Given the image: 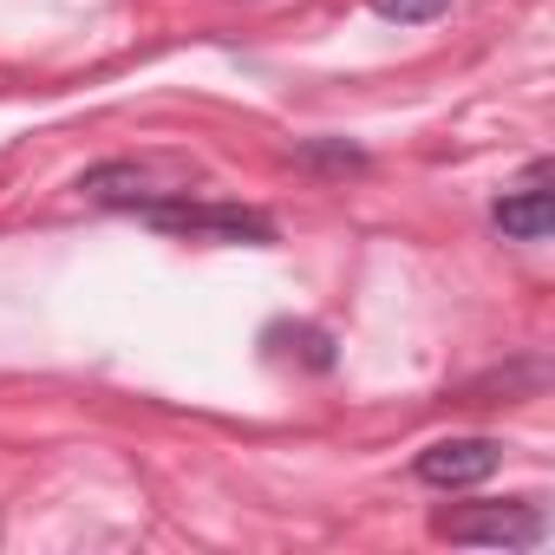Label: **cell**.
<instances>
[{
  "label": "cell",
  "mask_w": 555,
  "mask_h": 555,
  "mask_svg": "<svg viewBox=\"0 0 555 555\" xmlns=\"http://www.w3.org/2000/svg\"><path fill=\"white\" fill-rule=\"evenodd\" d=\"M138 222H151L157 235H183V242H229V248H268L274 235V216L255 209V203H222V196H164L151 209H138Z\"/></svg>",
  "instance_id": "6da1fadb"
},
{
  "label": "cell",
  "mask_w": 555,
  "mask_h": 555,
  "mask_svg": "<svg viewBox=\"0 0 555 555\" xmlns=\"http://www.w3.org/2000/svg\"><path fill=\"white\" fill-rule=\"evenodd\" d=\"M190 183H203V164L190 157H105L79 177V196L99 209H151L164 196H183Z\"/></svg>",
  "instance_id": "7a4b0ae2"
},
{
  "label": "cell",
  "mask_w": 555,
  "mask_h": 555,
  "mask_svg": "<svg viewBox=\"0 0 555 555\" xmlns=\"http://www.w3.org/2000/svg\"><path fill=\"white\" fill-rule=\"evenodd\" d=\"M431 535L444 542H483V548H542L548 516L535 496H503V503H451L431 516Z\"/></svg>",
  "instance_id": "3957f363"
},
{
  "label": "cell",
  "mask_w": 555,
  "mask_h": 555,
  "mask_svg": "<svg viewBox=\"0 0 555 555\" xmlns=\"http://www.w3.org/2000/svg\"><path fill=\"white\" fill-rule=\"evenodd\" d=\"M555 164L548 157H535L496 203H490V229L503 235V242H548V229H555Z\"/></svg>",
  "instance_id": "277c9868"
},
{
  "label": "cell",
  "mask_w": 555,
  "mask_h": 555,
  "mask_svg": "<svg viewBox=\"0 0 555 555\" xmlns=\"http://www.w3.org/2000/svg\"><path fill=\"white\" fill-rule=\"evenodd\" d=\"M496 464H503L496 438H438L412 457V477L431 483V490H470V483L496 477Z\"/></svg>",
  "instance_id": "5b68a950"
},
{
  "label": "cell",
  "mask_w": 555,
  "mask_h": 555,
  "mask_svg": "<svg viewBox=\"0 0 555 555\" xmlns=\"http://www.w3.org/2000/svg\"><path fill=\"white\" fill-rule=\"evenodd\" d=\"M268 347H282V353H295L301 366H314V373H334V334L327 327H308V321H274L268 334H261Z\"/></svg>",
  "instance_id": "8992f818"
},
{
  "label": "cell",
  "mask_w": 555,
  "mask_h": 555,
  "mask_svg": "<svg viewBox=\"0 0 555 555\" xmlns=\"http://www.w3.org/2000/svg\"><path fill=\"white\" fill-rule=\"evenodd\" d=\"M295 164L301 170H321V177H360L373 157L360 144H347V138H301L295 144Z\"/></svg>",
  "instance_id": "52a82bcc"
},
{
  "label": "cell",
  "mask_w": 555,
  "mask_h": 555,
  "mask_svg": "<svg viewBox=\"0 0 555 555\" xmlns=\"http://www.w3.org/2000/svg\"><path fill=\"white\" fill-rule=\"evenodd\" d=\"M366 8L379 21H399V27H425V21H438L451 8V0H366Z\"/></svg>",
  "instance_id": "ba28073f"
}]
</instances>
